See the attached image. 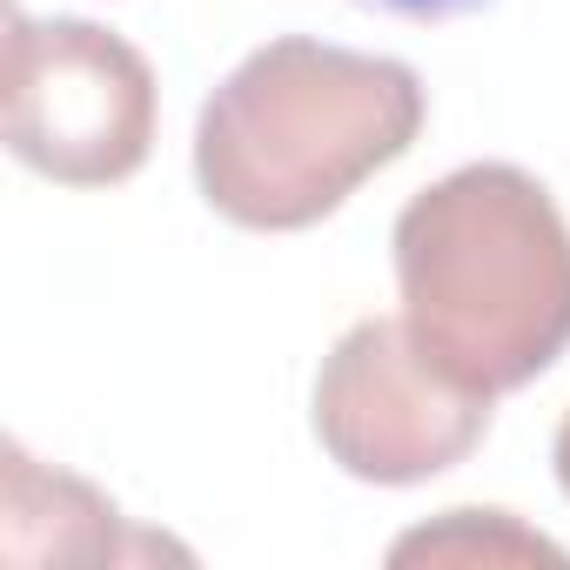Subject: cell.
I'll return each instance as SVG.
<instances>
[{
  "mask_svg": "<svg viewBox=\"0 0 570 570\" xmlns=\"http://www.w3.org/2000/svg\"><path fill=\"white\" fill-rule=\"evenodd\" d=\"M423 115L430 95L410 61L282 35L202 101L195 188L248 235H296L403 161Z\"/></svg>",
  "mask_w": 570,
  "mask_h": 570,
  "instance_id": "obj_1",
  "label": "cell"
},
{
  "mask_svg": "<svg viewBox=\"0 0 570 570\" xmlns=\"http://www.w3.org/2000/svg\"><path fill=\"white\" fill-rule=\"evenodd\" d=\"M410 336L470 390L510 396L570 350V222L517 161H470L396 215Z\"/></svg>",
  "mask_w": 570,
  "mask_h": 570,
  "instance_id": "obj_2",
  "label": "cell"
},
{
  "mask_svg": "<svg viewBox=\"0 0 570 570\" xmlns=\"http://www.w3.org/2000/svg\"><path fill=\"white\" fill-rule=\"evenodd\" d=\"M8 155L61 188H115L155 148V68L101 21L8 14Z\"/></svg>",
  "mask_w": 570,
  "mask_h": 570,
  "instance_id": "obj_3",
  "label": "cell"
},
{
  "mask_svg": "<svg viewBox=\"0 0 570 570\" xmlns=\"http://www.w3.org/2000/svg\"><path fill=\"white\" fill-rule=\"evenodd\" d=\"M497 396L456 383L403 316H363L316 370L309 423L323 456L376 490H410L456 470L490 436Z\"/></svg>",
  "mask_w": 570,
  "mask_h": 570,
  "instance_id": "obj_4",
  "label": "cell"
},
{
  "mask_svg": "<svg viewBox=\"0 0 570 570\" xmlns=\"http://www.w3.org/2000/svg\"><path fill=\"white\" fill-rule=\"evenodd\" d=\"M0 517H8V557L14 563H121V557H155V550H175L161 537H135L121 523V510L68 476V470H48L35 463L21 443H8V490H0Z\"/></svg>",
  "mask_w": 570,
  "mask_h": 570,
  "instance_id": "obj_5",
  "label": "cell"
},
{
  "mask_svg": "<svg viewBox=\"0 0 570 570\" xmlns=\"http://www.w3.org/2000/svg\"><path fill=\"white\" fill-rule=\"evenodd\" d=\"M390 563H563V550L510 510H443L436 523L396 537Z\"/></svg>",
  "mask_w": 570,
  "mask_h": 570,
  "instance_id": "obj_6",
  "label": "cell"
},
{
  "mask_svg": "<svg viewBox=\"0 0 570 570\" xmlns=\"http://www.w3.org/2000/svg\"><path fill=\"white\" fill-rule=\"evenodd\" d=\"M370 14H390V21H456V14H476L490 0H356Z\"/></svg>",
  "mask_w": 570,
  "mask_h": 570,
  "instance_id": "obj_7",
  "label": "cell"
},
{
  "mask_svg": "<svg viewBox=\"0 0 570 570\" xmlns=\"http://www.w3.org/2000/svg\"><path fill=\"white\" fill-rule=\"evenodd\" d=\"M550 463H557V490L570 497V410H563V423H557V443H550Z\"/></svg>",
  "mask_w": 570,
  "mask_h": 570,
  "instance_id": "obj_8",
  "label": "cell"
}]
</instances>
